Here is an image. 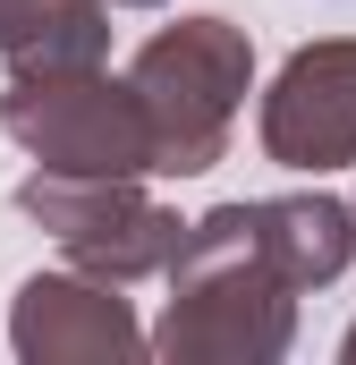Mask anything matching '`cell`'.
Segmentation results:
<instances>
[{"label":"cell","instance_id":"6da1fadb","mask_svg":"<svg viewBox=\"0 0 356 365\" xmlns=\"http://www.w3.org/2000/svg\"><path fill=\"white\" fill-rule=\"evenodd\" d=\"M297 280L271 264L255 204H212L170 255V306L153 357L170 365H280L297 349Z\"/></svg>","mask_w":356,"mask_h":365},{"label":"cell","instance_id":"7a4b0ae2","mask_svg":"<svg viewBox=\"0 0 356 365\" xmlns=\"http://www.w3.org/2000/svg\"><path fill=\"white\" fill-rule=\"evenodd\" d=\"M127 77L153 119V179H204L255 93V43L229 17H178L136 43Z\"/></svg>","mask_w":356,"mask_h":365},{"label":"cell","instance_id":"3957f363","mask_svg":"<svg viewBox=\"0 0 356 365\" xmlns=\"http://www.w3.org/2000/svg\"><path fill=\"white\" fill-rule=\"evenodd\" d=\"M0 128L43 170H68V179H153V119L136 102V77H110L102 60L9 68Z\"/></svg>","mask_w":356,"mask_h":365},{"label":"cell","instance_id":"277c9868","mask_svg":"<svg viewBox=\"0 0 356 365\" xmlns=\"http://www.w3.org/2000/svg\"><path fill=\"white\" fill-rule=\"evenodd\" d=\"M17 212L51 230V247L102 280H153L170 272V255L187 247V221H178L162 195H145L136 179H68V170H34L17 187Z\"/></svg>","mask_w":356,"mask_h":365},{"label":"cell","instance_id":"5b68a950","mask_svg":"<svg viewBox=\"0 0 356 365\" xmlns=\"http://www.w3.org/2000/svg\"><path fill=\"white\" fill-rule=\"evenodd\" d=\"M255 136L280 170H348L356 162V34H331V43H297L280 60V77L263 86V110H255Z\"/></svg>","mask_w":356,"mask_h":365},{"label":"cell","instance_id":"8992f818","mask_svg":"<svg viewBox=\"0 0 356 365\" xmlns=\"http://www.w3.org/2000/svg\"><path fill=\"white\" fill-rule=\"evenodd\" d=\"M9 349L26 365H127L153 349V331L136 323V306L119 297V280L102 272H34L9 297Z\"/></svg>","mask_w":356,"mask_h":365},{"label":"cell","instance_id":"52a82bcc","mask_svg":"<svg viewBox=\"0 0 356 365\" xmlns=\"http://www.w3.org/2000/svg\"><path fill=\"white\" fill-rule=\"evenodd\" d=\"M255 221H263L271 264L297 280V289H331L356 264V204L305 187V195H255Z\"/></svg>","mask_w":356,"mask_h":365},{"label":"cell","instance_id":"ba28073f","mask_svg":"<svg viewBox=\"0 0 356 365\" xmlns=\"http://www.w3.org/2000/svg\"><path fill=\"white\" fill-rule=\"evenodd\" d=\"M0 60L9 68L110 60V9L102 0H0Z\"/></svg>","mask_w":356,"mask_h":365},{"label":"cell","instance_id":"9c48e42d","mask_svg":"<svg viewBox=\"0 0 356 365\" xmlns=\"http://www.w3.org/2000/svg\"><path fill=\"white\" fill-rule=\"evenodd\" d=\"M102 9H170V0H102Z\"/></svg>","mask_w":356,"mask_h":365},{"label":"cell","instance_id":"30bf717a","mask_svg":"<svg viewBox=\"0 0 356 365\" xmlns=\"http://www.w3.org/2000/svg\"><path fill=\"white\" fill-rule=\"evenodd\" d=\"M340 357H348V365H356V323H348V331H340Z\"/></svg>","mask_w":356,"mask_h":365},{"label":"cell","instance_id":"8fae6325","mask_svg":"<svg viewBox=\"0 0 356 365\" xmlns=\"http://www.w3.org/2000/svg\"><path fill=\"white\" fill-rule=\"evenodd\" d=\"M348 204H356V195H348Z\"/></svg>","mask_w":356,"mask_h":365}]
</instances>
